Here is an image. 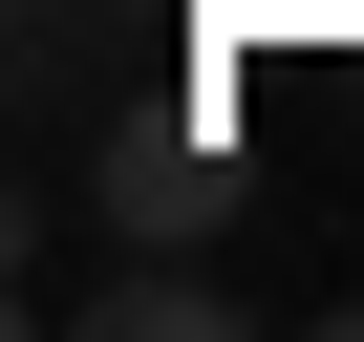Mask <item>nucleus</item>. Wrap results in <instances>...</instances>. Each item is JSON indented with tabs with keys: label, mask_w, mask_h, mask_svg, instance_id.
<instances>
[{
	"label": "nucleus",
	"mask_w": 364,
	"mask_h": 342,
	"mask_svg": "<svg viewBox=\"0 0 364 342\" xmlns=\"http://www.w3.org/2000/svg\"><path fill=\"white\" fill-rule=\"evenodd\" d=\"M215 214H236L215 128H129V150H107V236H215Z\"/></svg>",
	"instance_id": "2"
},
{
	"label": "nucleus",
	"mask_w": 364,
	"mask_h": 342,
	"mask_svg": "<svg viewBox=\"0 0 364 342\" xmlns=\"http://www.w3.org/2000/svg\"><path fill=\"white\" fill-rule=\"evenodd\" d=\"M86 321H107V342H236V321H257V299H236V278H215V257H193V236H129V257H107V278H86Z\"/></svg>",
	"instance_id": "1"
}]
</instances>
